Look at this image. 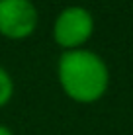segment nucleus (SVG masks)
Returning a JSON list of instances; mask_svg holds the SVG:
<instances>
[{"label": "nucleus", "instance_id": "obj_1", "mask_svg": "<svg viewBox=\"0 0 133 135\" xmlns=\"http://www.w3.org/2000/svg\"><path fill=\"white\" fill-rule=\"evenodd\" d=\"M61 90L78 104H94L108 92L110 69L96 51L86 47L63 51L57 61Z\"/></svg>", "mask_w": 133, "mask_h": 135}, {"label": "nucleus", "instance_id": "obj_2", "mask_svg": "<svg viewBox=\"0 0 133 135\" xmlns=\"http://www.w3.org/2000/svg\"><path fill=\"white\" fill-rule=\"evenodd\" d=\"M94 16L84 6H67L53 22V39L63 51L82 49L94 33Z\"/></svg>", "mask_w": 133, "mask_h": 135}, {"label": "nucleus", "instance_id": "obj_3", "mask_svg": "<svg viewBox=\"0 0 133 135\" xmlns=\"http://www.w3.org/2000/svg\"><path fill=\"white\" fill-rule=\"evenodd\" d=\"M39 12L31 0H0V35L26 39L37 30Z\"/></svg>", "mask_w": 133, "mask_h": 135}, {"label": "nucleus", "instance_id": "obj_4", "mask_svg": "<svg viewBox=\"0 0 133 135\" xmlns=\"http://www.w3.org/2000/svg\"><path fill=\"white\" fill-rule=\"evenodd\" d=\"M14 96V80L12 74L6 71V69L0 65V108L8 104Z\"/></svg>", "mask_w": 133, "mask_h": 135}, {"label": "nucleus", "instance_id": "obj_5", "mask_svg": "<svg viewBox=\"0 0 133 135\" xmlns=\"http://www.w3.org/2000/svg\"><path fill=\"white\" fill-rule=\"evenodd\" d=\"M0 135H14V131L8 125H4V123H0Z\"/></svg>", "mask_w": 133, "mask_h": 135}]
</instances>
